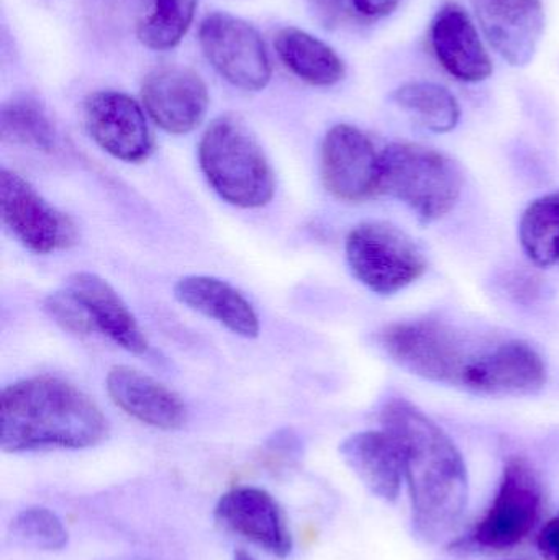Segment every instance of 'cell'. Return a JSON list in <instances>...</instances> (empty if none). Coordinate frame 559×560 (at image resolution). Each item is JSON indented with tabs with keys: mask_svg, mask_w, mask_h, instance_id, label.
Masks as SVG:
<instances>
[{
	"mask_svg": "<svg viewBox=\"0 0 559 560\" xmlns=\"http://www.w3.org/2000/svg\"><path fill=\"white\" fill-rule=\"evenodd\" d=\"M381 424L403 456L414 532L426 542L442 541L468 505V469L462 453L432 418L404 398L386 401Z\"/></svg>",
	"mask_w": 559,
	"mask_h": 560,
	"instance_id": "1",
	"label": "cell"
},
{
	"mask_svg": "<svg viewBox=\"0 0 559 560\" xmlns=\"http://www.w3.org/2000/svg\"><path fill=\"white\" fill-rule=\"evenodd\" d=\"M105 436L107 420L97 405L61 378H23L0 394V446L5 453L85 450Z\"/></svg>",
	"mask_w": 559,
	"mask_h": 560,
	"instance_id": "2",
	"label": "cell"
},
{
	"mask_svg": "<svg viewBox=\"0 0 559 560\" xmlns=\"http://www.w3.org/2000/svg\"><path fill=\"white\" fill-rule=\"evenodd\" d=\"M199 164L212 189L240 209H259L275 196L271 164L238 118L220 117L207 128L199 144Z\"/></svg>",
	"mask_w": 559,
	"mask_h": 560,
	"instance_id": "3",
	"label": "cell"
},
{
	"mask_svg": "<svg viewBox=\"0 0 559 560\" xmlns=\"http://www.w3.org/2000/svg\"><path fill=\"white\" fill-rule=\"evenodd\" d=\"M463 176L455 161L414 143H393L380 153V186L423 223L443 219L458 202Z\"/></svg>",
	"mask_w": 559,
	"mask_h": 560,
	"instance_id": "4",
	"label": "cell"
},
{
	"mask_svg": "<svg viewBox=\"0 0 559 560\" xmlns=\"http://www.w3.org/2000/svg\"><path fill=\"white\" fill-rule=\"evenodd\" d=\"M348 268L358 282L377 295H394L426 275L423 249L404 230L386 222H366L347 238Z\"/></svg>",
	"mask_w": 559,
	"mask_h": 560,
	"instance_id": "5",
	"label": "cell"
},
{
	"mask_svg": "<svg viewBox=\"0 0 559 560\" xmlns=\"http://www.w3.org/2000/svg\"><path fill=\"white\" fill-rule=\"evenodd\" d=\"M376 345L394 364L436 384L463 385L475 355L466 351L458 332L436 319H409L387 325Z\"/></svg>",
	"mask_w": 559,
	"mask_h": 560,
	"instance_id": "6",
	"label": "cell"
},
{
	"mask_svg": "<svg viewBox=\"0 0 559 560\" xmlns=\"http://www.w3.org/2000/svg\"><path fill=\"white\" fill-rule=\"evenodd\" d=\"M541 489L527 460L512 457L488 513L478 522L468 545L485 551H504L521 545L540 518Z\"/></svg>",
	"mask_w": 559,
	"mask_h": 560,
	"instance_id": "7",
	"label": "cell"
},
{
	"mask_svg": "<svg viewBox=\"0 0 559 560\" xmlns=\"http://www.w3.org/2000/svg\"><path fill=\"white\" fill-rule=\"evenodd\" d=\"M199 45L212 68L233 88L263 91L272 78L271 58L255 26L226 12L207 15Z\"/></svg>",
	"mask_w": 559,
	"mask_h": 560,
	"instance_id": "8",
	"label": "cell"
},
{
	"mask_svg": "<svg viewBox=\"0 0 559 560\" xmlns=\"http://www.w3.org/2000/svg\"><path fill=\"white\" fill-rule=\"evenodd\" d=\"M0 215L20 245L36 255L68 248L75 238L71 220L5 167L0 170Z\"/></svg>",
	"mask_w": 559,
	"mask_h": 560,
	"instance_id": "9",
	"label": "cell"
},
{
	"mask_svg": "<svg viewBox=\"0 0 559 560\" xmlns=\"http://www.w3.org/2000/svg\"><path fill=\"white\" fill-rule=\"evenodd\" d=\"M82 115L89 137L110 156L125 163H140L153 151L144 108L130 95L94 92L84 102Z\"/></svg>",
	"mask_w": 559,
	"mask_h": 560,
	"instance_id": "10",
	"label": "cell"
},
{
	"mask_svg": "<svg viewBox=\"0 0 559 560\" xmlns=\"http://www.w3.org/2000/svg\"><path fill=\"white\" fill-rule=\"evenodd\" d=\"M321 166L325 187L337 199L360 202L377 194L380 153L357 127L340 124L327 131Z\"/></svg>",
	"mask_w": 559,
	"mask_h": 560,
	"instance_id": "11",
	"label": "cell"
},
{
	"mask_svg": "<svg viewBox=\"0 0 559 560\" xmlns=\"http://www.w3.org/2000/svg\"><path fill=\"white\" fill-rule=\"evenodd\" d=\"M148 117L171 135L196 130L209 110V89L199 74L180 66L154 69L141 85Z\"/></svg>",
	"mask_w": 559,
	"mask_h": 560,
	"instance_id": "12",
	"label": "cell"
},
{
	"mask_svg": "<svg viewBox=\"0 0 559 560\" xmlns=\"http://www.w3.org/2000/svg\"><path fill=\"white\" fill-rule=\"evenodd\" d=\"M545 384L544 358L524 341L504 342L475 355L463 377V387L481 395H534Z\"/></svg>",
	"mask_w": 559,
	"mask_h": 560,
	"instance_id": "13",
	"label": "cell"
},
{
	"mask_svg": "<svg viewBox=\"0 0 559 560\" xmlns=\"http://www.w3.org/2000/svg\"><path fill=\"white\" fill-rule=\"evenodd\" d=\"M479 25L496 51L515 68L534 59L545 30L541 0H471Z\"/></svg>",
	"mask_w": 559,
	"mask_h": 560,
	"instance_id": "14",
	"label": "cell"
},
{
	"mask_svg": "<svg viewBox=\"0 0 559 560\" xmlns=\"http://www.w3.org/2000/svg\"><path fill=\"white\" fill-rule=\"evenodd\" d=\"M220 525L276 558L292 551L291 533L284 513L275 499L256 487H235L222 495L216 506Z\"/></svg>",
	"mask_w": 559,
	"mask_h": 560,
	"instance_id": "15",
	"label": "cell"
},
{
	"mask_svg": "<svg viewBox=\"0 0 559 560\" xmlns=\"http://www.w3.org/2000/svg\"><path fill=\"white\" fill-rule=\"evenodd\" d=\"M430 42L440 65L462 82H481L492 74V61L469 13L446 3L430 26Z\"/></svg>",
	"mask_w": 559,
	"mask_h": 560,
	"instance_id": "16",
	"label": "cell"
},
{
	"mask_svg": "<svg viewBox=\"0 0 559 560\" xmlns=\"http://www.w3.org/2000/svg\"><path fill=\"white\" fill-rule=\"evenodd\" d=\"M107 392L117 407L148 427L171 431L186 421V407L173 390L127 365L110 369Z\"/></svg>",
	"mask_w": 559,
	"mask_h": 560,
	"instance_id": "17",
	"label": "cell"
},
{
	"mask_svg": "<svg viewBox=\"0 0 559 560\" xmlns=\"http://www.w3.org/2000/svg\"><path fill=\"white\" fill-rule=\"evenodd\" d=\"M66 289L85 306L95 331L110 338L131 354L148 351V341L117 290L92 272H75L66 280Z\"/></svg>",
	"mask_w": 559,
	"mask_h": 560,
	"instance_id": "18",
	"label": "cell"
},
{
	"mask_svg": "<svg viewBox=\"0 0 559 560\" xmlns=\"http://www.w3.org/2000/svg\"><path fill=\"white\" fill-rule=\"evenodd\" d=\"M347 466L364 487L384 502H396L404 479L399 446L387 431H361L340 444Z\"/></svg>",
	"mask_w": 559,
	"mask_h": 560,
	"instance_id": "19",
	"label": "cell"
},
{
	"mask_svg": "<svg viewBox=\"0 0 559 560\" xmlns=\"http://www.w3.org/2000/svg\"><path fill=\"white\" fill-rule=\"evenodd\" d=\"M174 296L187 308L220 323L242 338L259 335V318L252 303L225 280L186 276L174 285Z\"/></svg>",
	"mask_w": 559,
	"mask_h": 560,
	"instance_id": "20",
	"label": "cell"
},
{
	"mask_svg": "<svg viewBox=\"0 0 559 560\" xmlns=\"http://www.w3.org/2000/svg\"><path fill=\"white\" fill-rule=\"evenodd\" d=\"M276 52L286 68L315 88H331L345 78L343 59L327 43L305 30L286 26L275 38Z\"/></svg>",
	"mask_w": 559,
	"mask_h": 560,
	"instance_id": "21",
	"label": "cell"
},
{
	"mask_svg": "<svg viewBox=\"0 0 559 560\" xmlns=\"http://www.w3.org/2000/svg\"><path fill=\"white\" fill-rule=\"evenodd\" d=\"M389 101L433 133L455 130L462 117L455 95L435 82H407L393 91Z\"/></svg>",
	"mask_w": 559,
	"mask_h": 560,
	"instance_id": "22",
	"label": "cell"
},
{
	"mask_svg": "<svg viewBox=\"0 0 559 560\" xmlns=\"http://www.w3.org/2000/svg\"><path fill=\"white\" fill-rule=\"evenodd\" d=\"M0 138L16 147L49 151L56 144V130L38 98L16 95L0 108Z\"/></svg>",
	"mask_w": 559,
	"mask_h": 560,
	"instance_id": "23",
	"label": "cell"
},
{
	"mask_svg": "<svg viewBox=\"0 0 559 560\" xmlns=\"http://www.w3.org/2000/svg\"><path fill=\"white\" fill-rule=\"evenodd\" d=\"M528 258L541 268H559V192L534 200L519 225Z\"/></svg>",
	"mask_w": 559,
	"mask_h": 560,
	"instance_id": "24",
	"label": "cell"
},
{
	"mask_svg": "<svg viewBox=\"0 0 559 560\" xmlns=\"http://www.w3.org/2000/svg\"><path fill=\"white\" fill-rule=\"evenodd\" d=\"M199 0H151L150 12L138 25V38L147 48H176L193 25Z\"/></svg>",
	"mask_w": 559,
	"mask_h": 560,
	"instance_id": "25",
	"label": "cell"
},
{
	"mask_svg": "<svg viewBox=\"0 0 559 560\" xmlns=\"http://www.w3.org/2000/svg\"><path fill=\"white\" fill-rule=\"evenodd\" d=\"M16 542L39 551H61L68 545V532L51 510L32 506L20 512L12 522Z\"/></svg>",
	"mask_w": 559,
	"mask_h": 560,
	"instance_id": "26",
	"label": "cell"
},
{
	"mask_svg": "<svg viewBox=\"0 0 559 560\" xmlns=\"http://www.w3.org/2000/svg\"><path fill=\"white\" fill-rule=\"evenodd\" d=\"M46 312L62 328L78 335L95 331L94 323L85 306L68 289L51 293L45 302Z\"/></svg>",
	"mask_w": 559,
	"mask_h": 560,
	"instance_id": "27",
	"label": "cell"
},
{
	"mask_svg": "<svg viewBox=\"0 0 559 560\" xmlns=\"http://www.w3.org/2000/svg\"><path fill=\"white\" fill-rule=\"evenodd\" d=\"M358 15L377 20L391 15L403 0H348Z\"/></svg>",
	"mask_w": 559,
	"mask_h": 560,
	"instance_id": "28",
	"label": "cell"
},
{
	"mask_svg": "<svg viewBox=\"0 0 559 560\" xmlns=\"http://www.w3.org/2000/svg\"><path fill=\"white\" fill-rule=\"evenodd\" d=\"M347 2L348 0H305L315 19L325 26H334L338 22Z\"/></svg>",
	"mask_w": 559,
	"mask_h": 560,
	"instance_id": "29",
	"label": "cell"
},
{
	"mask_svg": "<svg viewBox=\"0 0 559 560\" xmlns=\"http://www.w3.org/2000/svg\"><path fill=\"white\" fill-rule=\"evenodd\" d=\"M537 546L544 560H559V516L544 526L538 535Z\"/></svg>",
	"mask_w": 559,
	"mask_h": 560,
	"instance_id": "30",
	"label": "cell"
},
{
	"mask_svg": "<svg viewBox=\"0 0 559 560\" xmlns=\"http://www.w3.org/2000/svg\"><path fill=\"white\" fill-rule=\"evenodd\" d=\"M233 560H255V559H253L252 556L246 555L245 551H238V552H236L235 559H233Z\"/></svg>",
	"mask_w": 559,
	"mask_h": 560,
	"instance_id": "31",
	"label": "cell"
}]
</instances>
